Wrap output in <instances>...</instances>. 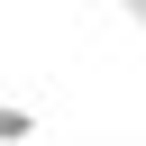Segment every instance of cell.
Segmentation results:
<instances>
[{
	"label": "cell",
	"mask_w": 146,
	"mask_h": 146,
	"mask_svg": "<svg viewBox=\"0 0 146 146\" xmlns=\"http://www.w3.org/2000/svg\"><path fill=\"white\" fill-rule=\"evenodd\" d=\"M27 137H36V110H18V100L0 91V146H27Z\"/></svg>",
	"instance_id": "6da1fadb"
},
{
	"label": "cell",
	"mask_w": 146,
	"mask_h": 146,
	"mask_svg": "<svg viewBox=\"0 0 146 146\" xmlns=\"http://www.w3.org/2000/svg\"><path fill=\"white\" fill-rule=\"evenodd\" d=\"M119 9H128V27H146V0H119Z\"/></svg>",
	"instance_id": "7a4b0ae2"
}]
</instances>
